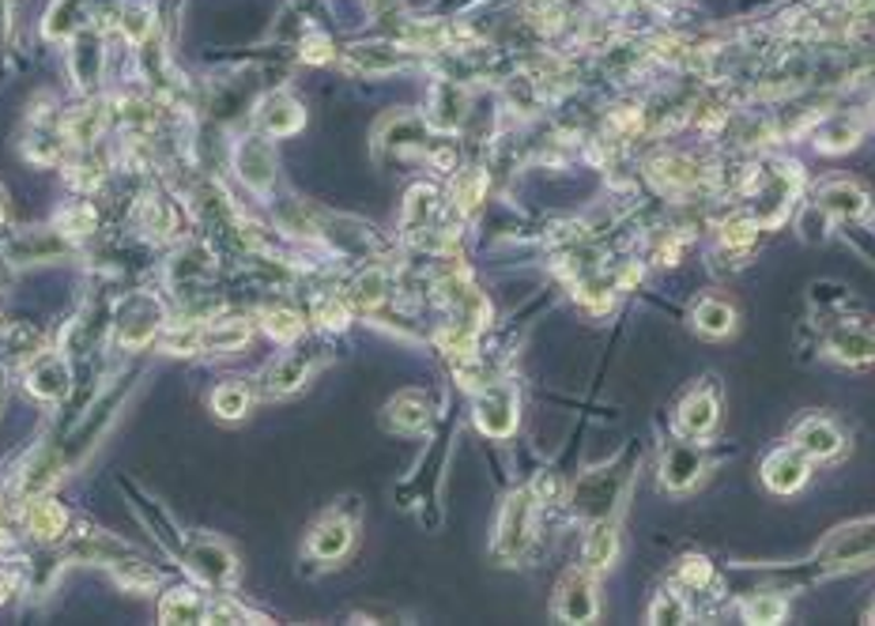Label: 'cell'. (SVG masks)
<instances>
[{"label":"cell","instance_id":"6da1fadb","mask_svg":"<svg viewBox=\"0 0 875 626\" xmlns=\"http://www.w3.org/2000/svg\"><path fill=\"white\" fill-rule=\"evenodd\" d=\"M875 566V518L853 521L845 529L831 532L823 543H819L812 570L819 577H834V574H850V570H864Z\"/></svg>","mask_w":875,"mask_h":626},{"label":"cell","instance_id":"7a4b0ae2","mask_svg":"<svg viewBox=\"0 0 875 626\" xmlns=\"http://www.w3.org/2000/svg\"><path fill=\"white\" fill-rule=\"evenodd\" d=\"M631 468H634V453H623L612 468L585 472L582 480L574 483V494H570L574 513H582L585 521L615 518V505L623 502L626 483H631Z\"/></svg>","mask_w":875,"mask_h":626},{"label":"cell","instance_id":"3957f363","mask_svg":"<svg viewBox=\"0 0 875 626\" xmlns=\"http://www.w3.org/2000/svg\"><path fill=\"white\" fill-rule=\"evenodd\" d=\"M537 540V494L513 491L502 502L499 524H494V559L502 563H518L524 551Z\"/></svg>","mask_w":875,"mask_h":626},{"label":"cell","instance_id":"277c9868","mask_svg":"<svg viewBox=\"0 0 875 626\" xmlns=\"http://www.w3.org/2000/svg\"><path fill=\"white\" fill-rule=\"evenodd\" d=\"M125 393H128V377H122V385L117 389H106L103 397H98L91 408L84 411V419H80V427L72 430V438L64 441V449H61V460H64V468H72V465H80L91 449L98 446V438L106 435V427L114 422L117 416V408H122V400H125Z\"/></svg>","mask_w":875,"mask_h":626},{"label":"cell","instance_id":"5b68a950","mask_svg":"<svg viewBox=\"0 0 875 626\" xmlns=\"http://www.w3.org/2000/svg\"><path fill=\"white\" fill-rule=\"evenodd\" d=\"M325 352L329 347H321V344H302V347H294V352L280 355L269 371H264L261 393L264 397H288V393L302 389L313 377V371L329 358Z\"/></svg>","mask_w":875,"mask_h":626},{"label":"cell","instance_id":"8992f818","mask_svg":"<svg viewBox=\"0 0 875 626\" xmlns=\"http://www.w3.org/2000/svg\"><path fill=\"white\" fill-rule=\"evenodd\" d=\"M163 306L155 299H147V294H133V299L125 302L122 313H117V344L122 347H144L152 344L155 336H159L163 328Z\"/></svg>","mask_w":875,"mask_h":626},{"label":"cell","instance_id":"52a82bcc","mask_svg":"<svg viewBox=\"0 0 875 626\" xmlns=\"http://www.w3.org/2000/svg\"><path fill=\"white\" fill-rule=\"evenodd\" d=\"M601 615V601H596V582L588 570H570L559 582L555 593V619L563 623H593Z\"/></svg>","mask_w":875,"mask_h":626},{"label":"cell","instance_id":"ba28073f","mask_svg":"<svg viewBox=\"0 0 875 626\" xmlns=\"http://www.w3.org/2000/svg\"><path fill=\"white\" fill-rule=\"evenodd\" d=\"M476 427L487 438H510L518 427V393L513 385H487L476 397Z\"/></svg>","mask_w":875,"mask_h":626},{"label":"cell","instance_id":"9c48e42d","mask_svg":"<svg viewBox=\"0 0 875 626\" xmlns=\"http://www.w3.org/2000/svg\"><path fill=\"white\" fill-rule=\"evenodd\" d=\"M186 566L211 588H227L238 574V559L223 540H197L186 551Z\"/></svg>","mask_w":875,"mask_h":626},{"label":"cell","instance_id":"30bf717a","mask_svg":"<svg viewBox=\"0 0 875 626\" xmlns=\"http://www.w3.org/2000/svg\"><path fill=\"white\" fill-rule=\"evenodd\" d=\"M235 170L257 197H264L275 181V155H272L269 140H264V136H242L235 147Z\"/></svg>","mask_w":875,"mask_h":626},{"label":"cell","instance_id":"8fae6325","mask_svg":"<svg viewBox=\"0 0 875 626\" xmlns=\"http://www.w3.org/2000/svg\"><path fill=\"white\" fill-rule=\"evenodd\" d=\"M717 416H721V397H717V385L706 382V385H698V389H690L684 397V404H679L676 427L684 438L698 441L717 427Z\"/></svg>","mask_w":875,"mask_h":626},{"label":"cell","instance_id":"7c38bea8","mask_svg":"<svg viewBox=\"0 0 875 626\" xmlns=\"http://www.w3.org/2000/svg\"><path fill=\"white\" fill-rule=\"evenodd\" d=\"M352 540H355V521L340 510H329L325 518L313 524L306 551L313 559H321V563H336V559H344L352 551Z\"/></svg>","mask_w":875,"mask_h":626},{"label":"cell","instance_id":"4fadbf2b","mask_svg":"<svg viewBox=\"0 0 875 626\" xmlns=\"http://www.w3.org/2000/svg\"><path fill=\"white\" fill-rule=\"evenodd\" d=\"M0 253L12 264H42L69 253V238L61 230H20V234L8 238Z\"/></svg>","mask_w":875,"mask_h":626},{"label":"cell","instance_id":"5bb4252c","mask_svg":"<svg viewBox=\"0 0 875 626\" xmlns=\"http://www.w3.org/2000/svg\"><path fill=\"white\" fill-rule=\"evenodd\" d=\"M792 446H796L808 460H831L845 449V435L837 430L834 419L808 416L796 430H792Z\"/></svg>","mask_w":875,"mask_h":626},{"label":"cell","instance_id":"9a60e30c","mask_svg":"<svg viewBox=\"0 0 875 626\" xmlns=\"http://www.w3.org/2000/svg\"><path fill=\"white\" fill-rule=\"evenodd\" d=\"M27 389L39 400H64L72 389L69 363L53 352H42L39 358H31V366H27Z\"/></svg>","mask_w":875,"mask_h":626},{"label":"cell","instance_id":"2e32d148","mask_svg":"<svg viewBox=\"0 0 875 626\" xmlns=\"http://www.w3.org/2000/svg\"><path fill=\"white\" fill-rule=\"evenodd\" d=\"M430 419H435V404H430V397L423 389L396 393L389 400V408H385V427L400 430V435H419V430L430 427Z\"/></svg>","mask_w":875,"mask_h":626},{"label":"cell","instance_id":"e0dca14e","mask_svg":"<svg viewBox=\"0 0 875 626\" xmlns=\"http://www.w3.org/2000/svg\"><path fill=\"white\" fill-rule=\"evenodd\" d=\"M826 352H831L837 363H872L875 358V325H864V321H842V325H834L831 336H826Z\"/></svg>","mask_w":875,"mask_h":626},{"label":"cell","instance_id":"ac0fdd59","mask_svg":"<svg viewBox=\"0 0 875 626\" xmlns=\"http://www.w3.org/2000/svg\"><path fill=\"white\" fill-rule=\"evenodd\" d=\"M762 480H767L770 491H778V494L800 491L808 480V457L800 453L796 446L773 449V453L767 457V465H762Z\"/></svg>","mask_w":875,"mask_h":626},{"label":"cell","instance_id":"d6986e66","mask_svg":"<svg viewBox=\"0 0 875 626\" xmlns=\"http://www.w3.org/2000/svg\"><path fill=\"white\" fill-rule=\"evenodd\" d=\"M702 453L690 441H671L665 449V460H660V487L665 491H687L690 483L702 476Z\"/></svg>","mask_w":875,"mask_h":626},{"label":"cell","instance_id":"ffe728a7","mask_svg":"<svg viewBox=\"0 0 875 626\" xmlns=\"http://www.w3.org/2000/svg\"><path fill=\"white\" fill-rule=\"evenodd\" d=\"M302 122H306V114H302L299 98L288 95V91H272L257 109V125H261L264 136H291L299 133Z\"/></svg>","mask_w":875,"mask_h":626},{"label":"cell","instance_id":"44dd1931","mask_svg":"<svg viewBox=\"0 0 875 626\" xmlns=\"http://www.w3.org/2000/svg\"><path fill=\"white\" fill-rule=\"evenodd\" d=\"M427 136L430 125L419 114H389L377 125V147L385 152H416V147H427Z\"/></svg>","mask_w":875,"mask_h":626},{"label":"cell","instance_id":"7402d4cb","mask_svg":"<svg viewBox=\"0 0 875 626\" xmlns=\"http://www.w3.org/2000/svg\"><path fill=\"white\" fill-rule=\"evenodd\" d=\"M815 208L834 219H861L868 211V192L853 181H831L815 192Z\"/></svg>","mask_w":875,"mask_h":626},{"label":"cell","instance_id":"603a6c76","mask_svg":"<svg viewBox=\"0 0 875 626\" xmlns=\"http://www.w3.org/2000/svg\"><path fill=\"white\" fill-rule=\"evenodd\" d=\"M23 524L34 540H61L64 529H69V510L58 499H45V494H34L23 510Z\"/></svg>","mask_w":875,"mask_h":626},{"label":"cell","instance_id":"cb8c5ba5","mask_svg":"<svg viewBox=\"0 0 875 626\" xmlns=\"http://www.w3.org/2000/svg\"><path fill=\"white\" fill-rule=\"evenodd\" d=\"M253 328L246 317H223V321H200V352H242L250 344Z\"/></svg>","mask_w":875,"mask_h":626},{"label":"cell","instance_id":"d4e9b609","mask_svg":"<svg viewBox=\"0 0 875 626\" xmlns=\"http://www.w3.org/2000/svg\"><path fill=\"white\" fill-rule=\"evenodd\" d=\"M64 559L69 563H76V559H84V563H114V559H133V547L114 536H103V532H84V536L69 543Z\"/></svg>","mask_w":875,"mask_h":626},{"label":"cell","instance_id":"484cf974","mask_svg":"<svg viewBox=\"0 0 875 626\" xmlns=\"http://www.w3.org/2000/svg\"><path fill=\"white\" fill-rule=\"evenodd\" d=\"M615 555H619V529H615V521L612 518L593 521V529L585 536V566L607 570L615 563Z\"/></svg>","mask_w":875,"mask_h":626},{"label":"cell","instance_id":"4316f807","mask_svg":"<svg viewBox=\"0 0 875 626\" xmlns=\"http://www.w3.org/2000/svg\"><path fill=\"white\" fill-rule=\"evenodd\" d=\"M163 623H205L208 619V601L192 588H170L159 604Z\"/></svg>","mask_w":875,"mask_h":626},{"label":"cell","instance_id":"83f0119b","mask_svg":"<svg viewBox=\"0 0 875 626\" xmlns=\"http://www.w3.org/2000/svg\"><path fill=\"white\" fill-rule=\"evenodd\" d=\"M103 125H106V109L98 106V103H87V106L72 109V114L64 117V140L87 147V144H95V140H98Z\"/></svg>","mask_w":875,"mask_h":626},{"label":"cell","instance_id":"f1b7e54d","mask_svg":"<svg viewBox=\"0 0 875 626\" xmlns=\"http://www.w3.org/2000/svg\"><path fill=\"white\" fill-rule=\"evenodd\" d=\"M695 328L702 336H729L736 328V310L725 299H702L695 306Z\"/></svg>","mask_w":875,"mask_h":626},{"label":"cell","instance_id":"f546056e","mask_svg":"<svg viewBox=\"0 0 875 626\" xmlns=\"http://www.w3.org/2000/svg\"><path fill=\"white\" fill-rule=\"evenodd\" d=\"M250 389H246V382H223L216 385V393H211V411H216L219 419L227 422H238L246 419V411H250Z\"/></svg>","mask_w":875,"mask_h":626},{"label":"cell","instance_id":"4dcf8cb0","mask_svg":"<svg viewBox=\"0 0 875 626\" xmlns=\"http://www.w3.org/2000/svg\"><path fill=\"white\" fill-rule=\"evenodd\" d=\"M98 64H103V50H98L95 31H84L76 39V53H72V69H76V84L80 87H95L98 80Z\"/></svg>","mask_w":875,"mask_h":626},{"label":"cell","instance_id":"1f68e13d","mask_svg":"<svg viewBox=\"0 0 875 626\" xmlns=\"http://www.w3.org/2000/svg\"><path fill=\"white\" fill-rule=\"evenodd\" d=\"M465 91H460L457 84H438L435 87V125L438 128H457L460 122H465Z\"/></svg>","mask_w":875,"mask_h":626},{"label":"cell","instance_id":"d6a6232c","mask_svg":"<svg viewBox=\"0 0 875 626\" xmlns=\"http://www.w3.org/2000/svg\"><path fill=\"white\" fill-rule=\"evenodd\" d=\"M261 325H264V333H269L272 340H280V344H291V340L302 336V317L294 310H283V306L261 310Z\"/></svg>","mask_w":875,"mask_h":626},{"label":"cell","instance_id":"836d02e7","mask_svg":"<svg viewBox=\"0 0 875 626\" xmlns=\"http://www.w3.org/2000/svg\"><path fill=\"white\" fill-rule=\"evenodd\" d=\"M789 615V601L778 593H759L743 604V619L748 623H781Z\"/></svg>","mask_w":875,"mask_h":626},{"label":"cell","instance_id":"e575fe53","mask_svg":"<svg viewBox=\"0 0 875 626\" xmlns=\"http://www.w3.org/2000/svg\"><path fill=\"white\" fill-rule=\"evenodd\" d=\"M98 223V216H95V208L84 205V200H76L72 208H64L61 216H58V230L64 238H87L91 230H95Z\"/></svg>","mask_w":875,"mask_h":626},{"label":"cell","instance_id":"d590c367","mask_svg":"<svg viewBox=\"0 0 875 626\" xmlns=\"http://www.w3.org/2000/svg\"><path fill=\"white\" fill-rule=\"evenodd\" d=\"M385 294H389V280H385V272H382V269H366V272L355 280V288H352V299H355L363 310H374L377 302H385Z\"/></svg>","mask_w":875,"mask_h":626},{"label":"cell","instance_id":"8d00e7d4","mask_svg":"<svg viewBox=\"0 0 875 626\" xmlns=\"http://www.w3.org/2000/svg\"><path fill=\"white\" fill-rule=\"evenodd\" d=\"M687 619H690V607L684 604V596L671 593V588H665L649 607V623H687Z\"/></svg>","mask_w":875,"mask_h":626},{"label":"cell","instance_id":"74e56055","mask_svg":"<svg viewBox=\"0 0 875 626\" xmlns=\"http://www.w3.org/2000/svg\"><path fill=\"white\" fill-rule=\"evenodd\" d=\"M480 197H483V174L468 170V174H460V178L454 181V200L465 211H472L476 205H480Z\"/></svg>","mask_w":875,"mask_h":626},{"label":"cell","instance_id":"f35d334b","mask_svg":"<svg viewBox=\"0 0 875 626\" xmlns=\"http://www.w3.org/2000/svg\"><path fill=\"white\" fill-rule=\"evenodd\" d=\"M856 125L850 122H837L831 133H823V140H819V147H826V152H845V147H853L856 144Z\"/></svg>","mask_w":875,"mask_h":626},{"label":"cell","instance_id":"ab89813d","mask_svg":"<svg viewBox=\"0 0 875 626\" xmlns=\"http://www.w3.org/2000/svg\"><path fill=\"white\" fill-rule=\"evenodd\" d=\"M317 321L325 328H344L347 325V306H344V302H336V299H321L317 302Z\"/></svg>","mask_w":875,"mask_h":626},{"label":"cell","instance_id":"60d3db41","mask_svg":"<svg viewBox=\"0 0 875 626\" xmlns=\"http://www.w3.org/2000/svg\"><path fill=\"white\" fill-rule=\"evenodd\" d=\"M684 577H687V585H706V577H709V563L706 559H684Z\"/></svg>","mask_w":875,"mask_h":626},{"label":"cell","instance_id":"b9f144b4","mask_svg":"<svg viewBox=\"0 0 875 626\" xmlns=\"http://www.w3.org/2000/svg\"><path fill=\"white\" fill-rule=\"evenodd\" d=\"M4 219H8V192L0 186V227H4Z\"/></svg>","mask_w":875,"mask_h":626},{"label":"cell","instance_id":"7bdbcfd3","mask_svg":"<svg viewBox=\"0 0 875 626\" xmlns=\"http://www.w3.org/2000/svg\"><path fill=\"white\" fill-rule=\"evenodd\" d=\"M4 34H8V12H4V4H0V45H4Z\"/></svg>","mask_w":875,"mask_h":626},{"label":"cell","instance_id":"ee69618b","mask_svg":"<svg viewBox=\"0 0 875 626\" xmlns=\"http://www.w3.org/2000/svg\"><path fill=\"white\" fill-rule=\"evenodd\" d=\"M0 536H4V502H0Z\"/></svg>","mask_w":875,"mask_h":626}]
</instances>
